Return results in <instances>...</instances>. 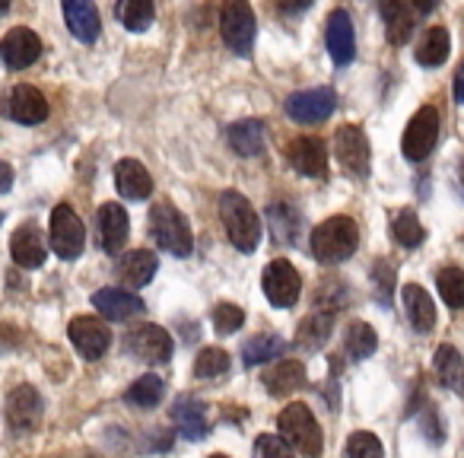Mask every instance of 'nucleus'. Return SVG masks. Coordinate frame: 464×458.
Here are the masks:
<instances>
[{
  "mask_svg": "<svg viewBox=\"0 0 464 458\" xmlns=\"http://www.w3.org/2000/svg\"><path fill=\"white\" fill-rule=\"evenodd\" d=\"M343 347H347L350 360H366V356H372L375 347H379V335L372 331V325L353 322L347 328V337H343Z\"/></svg>",
  "mask_w": 464,
  "mask_h": 458,
  "instance_id": "obj_34",
  "label": "nucleus"
},
{
  "mask_svg": "<svg viewBox=\"0 0 464 458\" xmlns=\"http://www.w3.org/2000/svg\"><path fill=\"white\" fill-rule=\"evenodd\" d=\"M436 287L442 293V303L449 309H464V271L461 268H442L436 278Z\"/></svg>",
  "mask_w": 464,
  "mask_h": 458,
  "instance_id": "obj_37",
  "label": "nucleus"
},
{
  "mask_svg": "<svg viewBox=\"0 0 464 458\" xmlns=\"http://www.w3.org/2000/svg\"><path fill=\"white\" fill-rule=\"evenodd\" d=\"M172 420L175 426L181 430V436L198 443L210 433V420H207V407L200 401H194L191 395H181L179 401L172 404Z\"/></svg>",
  "mask_w": 464,
  "mask_h": 458,
  "instance_id": "obj_22",
  "label": "nucleus"
},
{
  "mask_svg": "<svg viewBox=\"0 0 464 458\" xmlns=\"http://www.w3.org/2000/svg\"><path fill=\"white\" fill-rule=\"evenodd\" d=\"M10 188H14V169L0 160V194H7Z\"/></svg>",
  "mask_w": 464,
  "mask_h": 458,
  "instance_id": "obj_45",
  "label": "nucleus"
},
{
  "mask_svg": "<svg viewBox=\"0 0 464 458\" xmlns=\"http://www.w3.org/2000/svg\"><path fill=\"white\" fill-rule=\"evenodd\" d=\"M92 306L99 309V316H105L109 322H130V318L143 316V299L137 293H128L121 287H105V290L92 293Z\"/></svg>",
  "mask_w": 464,
  "mask_h": 458,
  "instance_id": "obj_14",
  "label": "nucleus"
},
{
  "mask_svg": "<svg viewBox=\"0 0 464 458\" xmlns=\"http://www.w3.org/2000/svg\"><path fill=\"white\" fill-rule=\"evenodd\" d=\"M229 373V356L219 347H204L194 360V375L198 379H217V375Z\"/></svg>",
  "mask_w": 464,
  "mask_h": 458,
  "instance_id": "obj_39",
  "label": "nucleus"
},
{
  "mask_svg": "<svg viewBox=\"0 0 464 458\" xmlns=\"http://www.w3.org/2000/svg\"><path fill=\"white\" fill-rule=\"evenodd\" d=\"M401 299H404V312H407V322L413 325V331L420 335H430L432 325H436V306H432L430 293L417 284H407L401 290Z\"/></svg>",
  "mask_w": 464,
  "mask_h": 458,
  "instance_id": "obj_24",
  "label": "nucleus"
},
{
  "mask_svg": "<svg viewBox=\"0 0 464 458\" xmlns=\"http://www.w3.org/2000/svg\"><path fill=\"white\" fill-rule=\"evenodd\" d=\"M432 366H436V375L445 388H451V392H464V356L458 354L451 344H442V347L436 350Z\"/></svg>",
  "mask_w": 464,
  "mask_h": 458,
  "instance_id": "obj_31",
  "label": "nucleus"
},
{
  "mask_svg": "<svg viewBox=\"0 0 464 458\" xmlns=\"http://www.w3.org/2000/svg\"><path fill=\"white\" fill-rule=\"evenodd\" d=\"M246 325V312L239 309V306L232 303H223L217 306V312H213V328H217V335H236V331Z\"/></svg>",
  "mask_w": 464,
  "mask_h": 458,
  "instance_id": "obj_41",
  "label": "nucleus"
},
{
  "mask_svg": "<svg viewBox=\"0 0 464 458\" xmlns=\"http://www.w3.org/2000/svg\"><path fill=\"white\" fill-rule=\"evenodd\" d=\"M382 16H385V35L392 45H407L413 35V14L407 0H382Z\"/></svg>",
  "mask_w": 464,
  "mask_h": 458,
  "instance_id": "obj_27",
  "label": "nucleus"
},
{
  "mask_svg": "<svg viewBox=\"0 0 464 458\" xmlns=\"http://www.w3.org/2000/svg\"><path fill=\"white\" fill-rule=\"evenodd\" d=\"M347 458H385V449H382L375 433L356 430L353 436L347 439Z\"/></svg>",
  "mask_w": 464,
  "mask_h": 458,
  "instance_id": "obj_40",
  "label": "nucleus"
},
{
  "mask_svg": "<svg viewBox=\"0 0 464 458\" xmlns=\"http://www.w3.org/2000/svg\"><path fill=\"white\" fill-rule=\"evenodd\" d=\"M413 7H417L420 14H432V10L439 7V0H413Z\"/></svg>",
  "mask_w": 464,
  "mask_h": 458,
  "instance_id": "obj_47",
  "label": "nucleus"
},
{
  "mask_svg": "<svg viewBox=\"0 0 464 458\" xmlns=\"http://www.w3.org/2000/svg\"><path fill=\"white\" fill-rule=\"evenodd\" d=\"M375 287H382V299L392 297V290H394V268H388L385 261H382V265H375Z\"/></svg>",
  "mask_w": 464,
  "mask_h": 458,
  "instance_id": "obj_43",
  "label": "nucleus"
},
{
  "mask_svg": "<svg viewBox=\"0 0 464 458\" xmlns=\"http://www.w3.org/2000/svg\"><path fill=\"white\" fill-rule=\"evenodd\" d=\"M166 395V385H162L160 375H140L134 385L124 392V401L134 407H156Z\"/></svg>",
  "mask_w": 464,
  "mask_h": 458,
  "instance_id": "obj_36",
  "label": "nucleus"
},
{
  "mask_svg": "<svg viewBox=\"0 0 464 458\" xmlns=\"http://www.w3.org/2000/svg\"><path fill=\"white\" fill-rule=\"evenodd\" d=\"M360 246V229L350 217H331L312 229V255L322 265H341Z\"/></svg>",
  "mask_w": 464,
  "mask_h": 458,
  "instance_id": "obj_1",
  "label": "nucleus"
},
{
  "mask_svg": "<svg viewBox=\"0 0 464 458\" xmlns=\"http://www.w3.org/2000/svg\"><path fill=\"white\" fill-rule=\"evenodd\" d=\"M277 430L299 455L305 458H318L322 455V426H318L315 414L309 411L305 404H290L284 407V414L277 417Z\"/></svg>",
  "mask_w": 464,
  "mask_h": 458,
  "instance_id": "obj_4",
  "label": "nucleus"
},
{
  "mask_svg": "<svg viewBox=\"0 0 464 458\" xmlns=\"http://www.w3.org/2000/svg\"><path fill=\"white\" fill-rule=\"evenodd\" d=\"M83 246H86L83 219L73 213V207L58 204L52 210V252L64 261H73L83 255Z\"/></svg>",
  "mask_w": 464,
  "mask_h": 458,
  "instance_id": "obj_6",
  "label": "nucleus"
},
{
  "mask_svg": "<svg viewBox=\"0 0 464 458\" xmlns=\"http://www.w3.org/2000/svg\"><path fill=\"white\" fill-rule=\"evenodd\" d=\"M284 350H286V341L280 335H258L246 344L242 360H246V366H258V363H267V360H274V356H280Z\"/></svg>",
  "mask_w": 464,
  "mask_h": 458,
  "instance_id": "obj_35",
  "label": "nucleus"
},
{
  "mask_svg": "<svg viewBox=\"0 0 464 458\" xmlns=\"http://www.w3.org/2000/svg\"><path fill=\"white\" fill-rule=\"evenodd\" d=\"M439 141V112L432 105H423L417 115L407 122L404 137H401V150L411 162H420L436 150Z\"/></svg>",
  "mask_w": 464,
  "mask_h": 458,
  "instance_id": "obj_7",
  "label": "nucleus"
},
{
  "mask_svg": "<svg viewBox=\"0 0 464 458\" xmlns=\"http://www.w3.org/2000/svg\"><path fill=\"white\" fill-rule=\"evenodd\" d=\"M67 337H71V344L77 347V354L83 356V360H99L111 344L109 325L99 322V318H92V316L73 318L71 328H67Z\"/></svg>",
  "mask_w": 464,
  "mask_h": 458,
  "instance_id": "obj_12",
  "label": "nucleus"
},
{
  "mask_svg": "<svg viewBox=\"0 0 464 458\" xmlns=\"http://www.w3.org/2000/svg\"><path fill=\"white\" fill-rule=\"evenodd\" d=\"M334 105H337L334 90L318 86V90L293 93V96L286 99V115H290L296 124H318V122H328Z\"/></svg>",
  "mask_w": 464,
  "mask_h": 458,
  "instance_id": "obj_11",
  "label": "nucleus"
},
{
  "mask_svg": "<svg viewBox=\"0 0 464 458\" xmlns=\"http://www.w3.org/2000/svg\"><path fill=\"white\" fill-rule=\"evenodd\" d=\"M10 255L20 268L33 271V268H42L48 258V248H45V239H42V229L35 223H26L20 226L10 239Z\"/></svg>",
  "mask_w": 464,
  "mask_h": 458,
  "instance_id": "obj_21",
  "label": "nucleus"
},
{
  "mask_svg": "<svg viewBox=\"0 0 464 458\" xmlns=\"http://www.w3.org/2000/svg\"><path fill=\"white\" fill-rule=\"evenodd\" d=\"M324 42H328V54L334 64L347 67L356 58V35H353V20L347 10H334L328 16V29H324Z\"/></svg>",
  "mask_w": 464,
  "mask_h": 458,
  "instance_id": "obj_17",
  "label": "nucleus"
},
{
  "mask_svg": "<svg viewBox=\"0 0 464 458\" xmlns=\"http://www.w3.org/2000/svg\"><path fill=\"white\" fill-rule=\"evenodd\" d=\"M210 458H229V455H219V452H217V455H210Z\"/></svg>",
  "mask_w": 464,
  "mask_h": 458,
  "instance_id": "obj_49",
  "label": "nucleus"
},
{
  "mask_svg": "<svg viewBox=\"0 0 464 458\" xmlns=\"http://www.w3.org/2000/svg\"><path fill=\"white\" fill-rule=\"evenodd\" d=\"M334 153L347 175H353V179H366L369 175V141L360 124H343V128H337Z\"/></svg>",
  "mask_w": 464,
  "mask_h": 458,
  "instance_id": "obj_9",
  "label": "nucleus"
},
{
  "mask_svg": "<svg viewBox=\"0 0 464 458\" xmlns=\"http://www.w3.org/2000/svg\"><path fill=\"white\" fill-rule=\"evenodd\" d=\"M7 10H10V0H0V16L7 14Z\"/></svg>",
  "mask_w": 464,
  "mask_h": 458,
  "instance_id": "obj_48",
  "label": "nucleus"
},
{
  "mask_svg": "<svg viewBox=\"0 0 464 458\" xmlns=\"http://www.w3.org/2000/svg\"><path fill=\"white\" fill-rule=\"evenodd\" d=\"M274 4H277L280 14L293 16V14H303V10H309L315 0H274Z\"/></svg>",
  "mask_w": 464,
  "mask_h": 458,
  "instance_id": "obj_44",
  "label": "nucleus"
},
{
  "mask_svg": "<svg viewBox=\"0 0 464 458\" xmlns=\"http://www.w3.org/2000/svg\"><path fill=\"white\" fill-rule=\"evenodd\" d=\"M150 236H153V242L162 252L175 255V258H188L194 248V236L185 213L175 204H169V200L153 204V210H150Z\"/></svg>",
  "mask_w": 464,
  "mask_h": 458,
  "instance_id": "obj_2",
  "label": "nucleus"
},
{
  "mask_svg": "<svg viewBox=\"0 0 464 458\" xmlns=\"http://www.w3.org/2000/svg\"><path fill=\"white\" fill-rule=\"evenodd\" d=\"M128 347L137 360L166 363L169 356H172V337H169V331H162L160 325H140V328H134V335H130Z\"/></svg>",
  "mask_w": 464,
  "mask_h": 458,
  "instance_id": "obj_19",
  "label": "nucleus"
},
{
  "mask_svg": "<svg viewBox=\"0 0 464 458\" xmlns=\"http://www.w3.org/2000/svg\"><path fill=\"white\" fill-rule=\"evenodd\" d=\"M219 33L229 52L239 58H248L255 48V35H258V23H255V10L248 0H226L223 14H219Z\"/></svg>",
  "mask_w": 464,
  "mask_h": 458,
  "instance_id": "obj_5",
  "label": "nucleus"
},
{
  "mask_svg": "<svg viewBox=\"0 0 464 458\" xmlns=\"http://www.w3.org/2000/svg\"><path fill=\"white\" fill-rule=\"evenodd\" d=\"M156 268H160V261H156L153 252H147V248H137V252H124L121 258H118L115 271L118 278L124 280L128 287H147L150 280H153Z\"/></svg>",
  "mask_w": 464,
  "mask_h": 458,
  "instance_id": "obj_25",
  "label": "nucleus"
},
{
  "mask_svg": "<svg viewBox=\"0 0 464 458\" xmlns=\"http://www.w3.org/2000/svg\"><path fill=\"white\" fill-rule=\"evenodd\" d=\"M115 188L121 198L128 200H147L150 191H153V179L143 169V162L137 160H121L115 166Z\"/></svg>",
  "mask_w": 464,
  "mask_h": 458,
  "instance_id": "obj_23",
  "label": "nucleus"
},
{
  "mask_svg": "<svg viewBox=\"0 0 464 458\" xmlns=\"http://www.w3.org/2000/svg\"><path fill=\"white\" fill-rule=\"evenodd\" d=\"M392 236H394V239H398L404 248H417L420 242L426 239L423 226H420V219H417V213H413V210L394 213V219H392Z\"/></svg>",
  "mask_w": 464,
  "mask_h": 458,
  "instance_id": "obj_38",
  "label": "nucleus"
},
{
  "mask_svg": "<svg viewBox=\"0 0 464 458\" xmlns=\"http://www.w3.org/2000/svg\"><path fill=\"white\" fill-rule=\"evenodd\" d=\"M4 414H7V424L14 433H33L35 426L42 424L45 404H42V395L35 392L33 385H16L14 392L7 395Z\"/></svg>",
  "mask_w": 464,
  "mask_h": 458,
  "instance_id": "obj_10",
  "label": "nucleus"
},
{
  "mask_svg": "<svg viewBox=\"0 0 464 458\" xmlns=\"http://www.w3.org/2000/svg\"><path fill=\"white\" fill-rule=\"evenodd\" d=\"M331 328H334V312H312V316L299 325L296 344L299 347L318 350L331 337Z\"/></svg>",
  "mask_w": 464,
  "mask_h": 458,
  "instance_id": "obj_33",
  "label": "nucleus"
},
{
  "mask_svg": "<svg viewBox=\"0 0 464 458\" xmlns=\"http://www.w3.org/2000/svg\"><path fill=\"white\" fill-rule=\"evenodd\" d=\"M96 236H99V246H102L109 255L121 252L124 242H128V236H130V219H128V213H124L121 204H102L99 207Z\"/></svg>",
  "mask_w": 464,
  "mask_h": 458,
  "instance_id": "obj_15",
  "label": "nucleus"
},
{
  "mask_svg": "<svg viewBox=\"0 0 464 458\" xmlns=\"http://www.w3.org/2000/svg\"><path fill=\"white\" fill-rule=\"evenodd\" d=\"M261 287H265V297L271 299V306H277V309H290V306H296L299 293H303L299 271L286 258H277L265 268V274H261Z\"/></svg>",
  "mask_w": 464,
  "mask_h": 458,
  "instance_id": "obj_8",
  "label": "nucleus"
},
{
  "mask_svg": "<svg viewBox=\"0 0 464 458\" xmlns=\"http://www.w3.org/2000/svg\"><path fill=\"white\" fill-rule=\"evenodd\" d=\"M305 382V366L299 360H284V363H277V366L271 369V373L265 375V388L271 395H290V392H296L299 385Z\"/></svg>",
  "mask_w": 464,
  "mask_h": 458,
  "instance_id": "obj_32",
  "label": "nucleus"
},
{
  "mask_svg": "<svg viewBox=\"0 0 464 458\" xmlns=\"http://www.w3.org/2000/svg\"><path fill=\"white\" fill-rule=\"evenodd\" d=\"M61 7H64V23L73 39L92 45L99 39V29H102L96 4L92 0H61Z\"/></svg>",
  "mask_w": 464,
  "mask_h": 458,
  "instance_id": "obj_18",
  "label": "nucleus"
},
{
  "mask_svg": "<svg viewBox=\"0 0 464 458\" xmlns=\"http://www.w3.org/2000/svg\"><path fill=\"white\" fill-rule=\"evenodd\" d=\"M286 160L299 175H309V179H324L328 175V147L318 137H296L286 147Z\"/></svg>",
  "mask_w": 464,
  "mask_h": 458,
  "instance_id": "obj_13",
  "label": "nucleus"
},
{
  "mask_svg": "<svg viewBox=\"0 0 464 458\" xmlns=\"http://www.w3.org/2000/svg\"><path fill=\"white\" fill-rule=\"evenodd\" d=\"M226 141L239 156H261L265 150V124L261 122H236L226 131Z\"/></svg>",
  "mask_w": 464,
  "mask_h": 458,
  "instance_id": "obj_28",
  "label": "nucleus"
},
{
  "mask_svg": "<svg viewBox=\"0 0 464 458\" xmlns=\"http://www.w3.org/2000/svg\"><path fill=\"white\" fill-rule=\"evenodd\" d=\"M267 226L277 246H296L303 233V217L290 204H271L267 207Z\"/></svg>",
  "mask_w": 464,
  "mask_h": 458,
  "instance_id": "obj_26",
  "label": "nucleus"
},
{
  "mask_svg": "<svg viewBox=\"0 0 464 458\" xmlns=\"http://www.w3.org/2000/svg\"><path fill=\"white\" fill-rule=\"evenodd\" d=\"M455 99L464 105V64L458 67V73H455Z\"/></svg>",
  "mask_w": 464,
  "mask_h": 458,
  "instance_id": "obj_46",
  "label": "nucleus"
},
{
  "mask_svg": "<svg viewBox=\"0 0 464 458\" xmlns=\"http://www.w3.org/2000/svg\"><path fill=\"white\" fill-rule=\"evenodd\" d=\"M255 458H293V445L286 443L284 436H274V433H265L255 443Z\"/></svg>",
  "mask_w": 464,
  "mask_h": 458,
  "instance_id": "obj_42",
  "label": "nucleus"
},
{
  "mask_svg": "<svg viewBox=\"0 0 464 458\" xmlns=\"http://www.w3.org/2000/svg\"><path fill=\"white\" fill-rule=\"evenodd\" d=\"M42 42L33 29H14L7 33V39L0 42V61L10 67V71H26L39 61Z\"/></svg>",
  "mask_w": 464,
  "mask_h": 458,
  "instance_id": "obj_16",
  "label": "nucleus"
},
{
  "mask_svg": "<svg viewBox=\"0 0 464 458\" xmlns=\"http://www.w3.org/2000/svg\"><path fill=\"white\" fill-rule=\"evenodd\" d=\"M219 217L226 223V236L239 252H255L261 246V219L239 191H226L219 198Z\"/></svg>",
  "mask_w": 464,
  "mask_h": 458,
  "instance_id": "obj_3",
  "label": "nucleus"
},
{
  "mask_svg": "<svg viewBox=\"0 0 464 458\" xmlns=\"http://www.w3.org/2000/svg\"><path fill=\"white\" fill-rule=\"evenodd\" d=\"M115 16L128 33H147L156 20L153 0H118Z\"/></svg>",
  "mask_w": 464,
  "mask_h": 458,
  "instance_id": "obj_30",
  "label": "nucleus"
},
{
  "mask_svg": "<svg viewBox=\"0 0 464 458\" xmlns=\"http://www.w3.org/2000/svg\"><path fill=\"white\" fill-rule=\"evenodd\" d=\"M449 52H451V39L449 33H445L442 26H432L430 33L420 39L417 52H413V58H417L420 67H442L445 61H449Z\"/></svg>",
  "mask_w": 464,
  "mask_h": 458,
  "instance_id": "obj_29",
  "label": "nucleus"
},
{
  "mask_svg": "<svg viewBox=\"0 0 464 458\" xmlns=\"http://www.w3.org/2000/svg\"><path fill=\"white\" fill-rule=\"evenodd\" d=\"M7 115L16 124H42L48 118V99L35 86L20 83L7 96Z\"/></svg>",
  "mask_w": 464,
  "mask_h": 458,
  "instance_id": "obj_20",
  "label": "nucleus"
}]
</instances>
